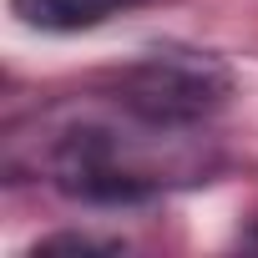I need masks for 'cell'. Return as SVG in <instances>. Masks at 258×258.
<instances>
[{
    "mask_svg": "<svg viewBox=\"0 0 258 258\" xmlns=\"http://www.w3.org/2000/svg\"><path fill=\"white\" fill-rule=\"evenodd\" d=\"M41 167L66 198H86V203H137L162 187V177L142 167L132 142L106 121L61 126L41 147Z\"/></svg>",
    "mask_w": 258,
    "mask_h": 258,
    "instance_id": "obj_1",
    "label": "cell"
},
{
    "mask_svg": "<svg viewBox=\"0 0 258 258\" xmlns=\"http://www.w3.org/2000/svg\"><path fill=\"white\" fill-rule=\"evenodd\" d=\"M228 71L198 51H157L121 76V106L147 126H192L228 101Z\"/></svg>",
    "mask_w": 258,
    "mask_h": 258,
    "instance_id": "obj_2",
    "label": "cell"
},
{
    "mask_svg": "<svg viewBox=\"0 0 258 258\" xmlns=\"http://www.w3.org/2000/svg\"><path fill=\"white\" fill-rule=\"evenodd\" d=\"M137 6L142 0H11V11L31 31H46V36H81V31H96Z\"/></svg>",
    "mask_w": 258,
    "mask_h": 258,
    "instance_id": "obj_3",
    "label": "cell"
}]
</instances>
